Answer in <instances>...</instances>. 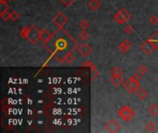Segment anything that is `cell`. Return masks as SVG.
I'll return each mask as SVG.
<instances>
[{
    "mask_svg": "<svg viewBox=\"0 0 158 133\" xmlns=\"http://www.w3.org/2000/svg\"><path fill=\"white\" fill-rule=\"evenodd\" d=\"M0 17L2 18V19H4L5 21H7L8 19H10V13L6 10L3 13L0 14Z\"/></svg>",
    "mask_w": 158,
    "mask_h": 133,
    "instance_id": "4316f807",
    "label": "cell"
},
{
    "mask_svg": "<svg viewBox=\"0 0 158 133\" xmlns=\"http://www.w3.org/2000/svg\"><path fill=\"white\" fill-rule=\"evenodd\" d=\"M148 112L152 117H157L158 116V105L157 104H152L148 107Z\"/></svg>",
    "mask_w": 158,
    "mask_h": 133,
    "instance_id": "2e32d148",
    "label": "cell"
},
{
    "mask_svg": "<svg viewBox=\"0 0 158 133\" xmlns=\"http://www.w3.org/2000/svg\"><path fill=\"white\" fill-rule=\"evenodd\" d=\"M122 74H123V71H122L121 68H119V67H114L110 70L111 76H122Z\"/></svg>",
    "mask_w": 158,
    "mask_h": 133,
    "instance_id": "d6986e66",
    "label": "cell"
},
{
    "mask_svg": "<svg viewBox=\"0 0 158 133\" xmlns=\"http://www.w3.org/2000/svg\"><path fill=\"white\" fill-rule=\"evenodd\" d=\"M90 26H91V23L88 20H86V19H82V20L80 21V27L82 30H87Z\"/></svg>",
    "mask_w": 158,
    "mask_h": 133,
    "instance_id": "7402d4cb",
    "label": "cell"
},
{
    "mask_svg": "<svg viewBox=\"0 0 158 133\" xmlns=\"http://www.w3.org/2000/svg\"><path fill=\"white\" fill-rule=\"evenodd\" d=\"M19 19V14L17 11L13 10V11L10 12V19H11V20L16 21V20H18Z\"/></svg>",
    "mask_w": 158,
    "mask_h": 133,
    "instance_id": "484cf974",
    "label": "cell"
},
{
    "mask_svg": "<svg viewBox=\"0 0 158 133\" xmlns=\"http://www.w3.org/2000/svg\"><path fill=\"white\" fill-rule=\"evenodd\" d=\"M130 78H131V80H133V81H137V82H140V81H141V79H142V77H141V74H139V73L133 74V75H131Z\"/></svg>",
    "mask_w": 158,
    "mask_h": 133,
    "instance_id": "f1b7e54d",
    "label": "cell"
},
{
    "mask_svg": "<svg viewBox=\"0 0 158 133\" xmlns=\"http://www.w3.org/2000/svg\"><path fill=\"white\" fill-rule=\"evenodd\" d=\"M88 6L91 10L95 11V10L99 9V7L101 6V1L100 0H91L88 3Z\"/></svg>",
    "mask_w": 158,
    "mask_h": 133,
    "instance_id": "5bb4252c",
    "label": "cell"
},
{
    "mask_svg": "<svg viewBox=\"0 0 158 133\" xmlns=\"http://www.w3.org/2000/svg\"><path fill=\"white\" fill-rule=\"evenodd\" d=\"M8 7L9 6H8L7 3H0V14L6 11L8 9Z\"/></svg>",
    "mask_w": 158,
    "mask_h": 133,
    "instance_id": "83f0119b",
    "label": "cell"
},
{
    "mask_svg": "<svg viewBox=\"0 0 158 133\" xmlns=\"http://www.w3.org/2000/svg\"><path fill=\"white\" fill-rule=\"evenodd\" d=\"M123 88L131 94H136V92L139 90L140 88V82H137L133 80H131V78H129L128 80L124 81L123 82Z\"/></svg>",
    "mask_w": 158,
    "mask_h": 133,
    "instance_id": "277c9868",
    "label": "cell"
},
{
    "mask_svg": "<svg viewBox=\"0 0 158 133\" xmlns=\"http://www.w3.org/2000/svg\"><path fill=\"white\" fill-rule=\"evenodd\" d=\"M79 43L63 28H58L51 38L44 43V48L60 63L64 62V57L79 47Z\"/></svg>",
    "mask_w": 158,
    "mask_h": 133,
    "instance_id": "6da1fadb",
    "label": "cell"
},
{
    "mask_svg": "<svg viewBox=\"0 0 158 133\" xmlns=\"http://www.w3.org/2000/svg\"><path fill=\"white\" fill-rule=\"evenodd\" d=\"M0 3H7L6 0H0Z\"/></svg>",
    "mask_w": 158,
    "mask_h": 133,
    "instance_id": "1f68e13d",
    "label": "cell"
},
{
    "mask_svg": "<svg viewBox=\"0 0 158 133\" xmlns=\"http://www.w3.org/2000/svg\"><path fill=\"white\" fill-rule=\"evenodd\" d=\"M118 116L125 122H130V121H131L135 118L136 112L130 106L126 105V106H122L119 108V110H118Z\"/></svg>",
    "mask_w": 158,
    "mask_h": 133,
    "instance_id": "7a4b0ae2",
    "label": "cell"
},
{
    "mask_svg": "<svg viewBox=\"0 0 158 133\" xmlns=\"http://www.w3.org/2000/svg\"><path fill=\"white\" fill-rule=\"evenodd\" d=\"M83 66H89V67H91V69H92V74H93V78H92V81H94V80H95L97 77H98V75H99V73H98V71H97V69H96V68L90 62V61H86L84 64H83Z\"/></svg>",
    "mask_w": 158,
    "mask_h": 133,
    "instance_id": "9a60e30c",
    "label": "cell"
},
{
    "mask_svg": "<svg viewBox=\"0 0 158 133\" xmlns=\"http://www.w3.org/2000/svg\"><path fill=\"white\" fill-rule=\"evenodd\" d=\"M38 40H40V31L38 30L35 24H32L31 26V30L29 31L27 41L31 44H37Z\"/></svg>",
    "mask_w": 158,
    "mask_h": 133,
    "instance_id": "5b68a950",
    "label": "cell"
},
{
    "mask_svg": "<svg viewBox=\"0 0 158 133\" xmlns=\"http://www.w3.org/2000/svg\"><path fill=\"white\" fill-rule=\"evenodd\" d=\"M105 128H106V130L108 132L116 133L118 132V131H120L121 125H120V123H118L116 119L111 118V119H109V120L106 122Z\"/></svg>",
    "mask_w": 158,
    "mask_h": 133,
    "instance_id": "52a82bcc",
    "label": "cell"
},
{
    "mask_svg": "<svg viewBox=\"0 0 158 133\" xmlns=\"http://www.w3.org/2000/svg\"><path fill=\"white\" fill-rule=\"evenodd\" d=\"M61 1L66 6H70L75 2V0H61Z\"/></svg>",
    "mask_w": 158,
    "mask_h": 133,
    "instance_id": "4dcf8cb0",
    "label": "cell"
},
{
    "mask_svg": "<svg viewBox=\"0 0 158 133\" xmlns=\"http://www.w3.org/2000/svg\"><path fill=\"white\" fill-rule=\"evenodd\" d=\"M123 31H124V32L126 33V34H129V35H131V34H132L133 33V27L131 25V24H127L125 27H124V29H123Z\"/></svg>",
    "mask_w": 158,
    "mask_h": 133,
    "instance_id": "cb8c5ba5",
    "label": "cell"
},
{
    "mask_svg": "<svg viewBox=\"0 0 158 133\" xmlns=\"http://www.w3.org/2000/svg\"><path fill=\"white\" fill-rule=\"evenodd\" d=\"M156 129V125L155 122H153V121H149V122H147L146 125H145V131H146L152 132V131H154Z\"/></svg>",
    "mask_w": 158,
    "mask_h": 133,
    "instance_id": "44dd1931",
    "label": "cell"
},
{
    "mask_svg": "<svg viewBox=\"0 0 158 133\" xmlns=\"http://www.w3.org/2000/svg\"><path fill=\"white\" fill-rule=\"evenodd\" d=\"M140 48H141V50H142L145 55H151V54L153 53V51L156 49L155 46H154V44H153V43L149 40V38H148L144 43H143V44H141Z\"/></svg>",
    "mask_w": 158,
    "mask_h": 133,
    "instance_id": "9c48e42d",
    "label": "cell"
},
{
    "mask_svg": "<svg viewBox=\"0 0 158 133\" xmlns=\"http://www.w3.org/2000/svg\"><path fill=\"white\" fill-rule=\"evenodd\" d=\"M149 40L153 43L155 48L158 50V31H156L149 37Z\"/></svg>",
    "mask_w": 158,
    "mask_h": 133,
    "instance_id": "e0dca14e",
    "label": "cell"
},
{
    "mask_svg": "<svg viewBox=\"0 0 158 133\" xmlns=\"http://www.w3.org/2000/svg\"><path fill=\"white\" fill-rule=\"evenodd\" d=\"M130 19H131V14H130V12H129L126 8H124V7L120 8V9L115 14V16H114L115 21L118 22V23H119V24H124V23H126L128 20H130Z\"/></svg>",
    "mask_w": 158,
    "mask_h": 133,
    "instance_id": "3957f363",
    "label": "cell"
},
{
    "mask_svg": "<svg viewBox=\"0 0 158 133\" xmlns=\"http://www.w3.org/2000/svg\"><path fill=\"white\" fill-rule=\"evenodd\" d=\"M110 81L117 87L120 86L121 84H123L124 82V79L122 76H111L110 78Z\"/></svg>",
    "mask_w": 158,
    "mask_h": 133,
    "instance_id": "4fadbf2b",
    "label": "cell"
},
{
    "mask_svg": "<svg viewBox=\"0 0 158 133\" xmlns=\"http://www.w3.org/2000/svg\"><path fill=\"white\" fill-rule=\"evenodd\" d=\"M75 59H76V57L73 56V54L72 53H69L65 57H64V62L66 63V64H72L74 61H75Z\"/></svg>",
    "mask_w": 158,
    "mask_h": 133,
    "instance_id": "ffe728a7",
    "label": "cell"
},
{
    "mask_svg": "<svg viewBox=\"0 0 158 133\" xmlns=\"http://www.w3.org/2000/svg\"><path fill=\"white\" fill-rule=\"evenodd\" d=\"M148 72V68L145 66V65H141L139 68H138V73L141 74V75H144Z\"/></svg>",
    "mask_w": 158,
    "mask_h": 133,
    "instance_id": "d4e9b609",
    "label": "cell"
},
{
    "mask_svg": "<svg viewBox=\"0 0 158 133\" xmlns=\"http://www.w3.org/2000/svg\"><path fill=\"white\" fill-rule=\"evenodd\" d=\"M30 30H31V27H29V26H24V27H22L21 30L19 31V35H20V37L23 38V39H25V40H27V37H28V34H29Z\"/></svg>",
    "mask_w": 158,
    "mask_h": 133,
    "instance_id": "ac0fdd59",
    "label": "cell"
},
{
    "mask_svg": "<svg viewBox=\"0 0 158 133\" xmlns=\"http://www.w3.org/2000/svg\"><path fill=\"white\" fill-rule=\"evenodd\" d=\"M6 1H7V2H8V1H12V0H6Z\"/></svg>",
    "mask_w": 158,
    "mask_h": 133,
    "instance_id": "d6a6232c",
    "label": "cell"
},
{
    "mask_svg": "<svg viewBox=\"0 0 158 133\" xmlns=\"http://www.w3.org/2000/svg\"><path fill=\"white\" fill-rule=\"evenodd\" d=\"M131 47V41L130 40H128V39H125V40H123L122 42H121V44L118 45V52L121 54V55H125L129 50H130V48Z\"/></svg>",
    "mask_w": 158,
    "mask_h": 133,
    "instance_id": "30bf717a",
    "label": "cell"
},
{
    "mask_svg": "<svg viewBox=\"0 0 158 133\" xmlns=\"http://www.w3.org/2000/svg\"><path fill=\"white\" fill-rule=\"evenodd\" d=\"M136 95H137V97L139 98V100L143 101V100H145V99L148 97L149 93H148L144 88H139V90L136 92Z\"/></svg>",
    "mask_w": 158,
    "mask_h": 133,
    "instance_id": "7c38bea8",
    "label": "cell"
},
{
    "mask_svg": "<svg viewBox=\"0 0 158 133\" xmlns=\"http://www.w3.org/2000/svg\"><path fill=\"white\" fill-rule=\"evenodd\" d=\"M150 22L153 24V25H156V24H158V17L156 16V15H153L151 18H150Z\"/></svg>",
    "mask_w": 158,
    "mask_h": 133,
    "instance_id": "f546056e",
    "label": "cell"
},
{
    "mask_svg": "<svg viewBox=\"0 0 158 133\" xmlns=\"http://www.w3.org/2000/svg\"><path fill=\"white\" fill-rule=\"evenodd\" d=\"M78 51H79L80 55H81L82 57H87V56H89L92 54V52H93V48H92V46H91L89 44L84 43V44H80V45H79V47H78Z\"/></svg>",
    "mask_w": 158,
    "mask_h": 133,
    "instance_id": "ba28073f",
    "label": "cell"
},
{
    "mask_svg": "<svg viewBox=\"0 0 158 133\" xmlns=\"http://www.w3.org/2000/svg\"><path fill=\"white\" fill-rule=\"evenodd\" d=\"M79 36H80V38H81V40H83V41H87V40L90 38V34L86 31V30H82V31L80 32Z\"/></svg>",
    "mask_w": 158,
    "mask_h": 133,
    "instance_id": "603a6c76",
    "label": "cell"
},
{
    "mask_svg": "<svg viewBox=\"0 0 158 133\" xmlns=\"http://www.w3.org/2000/svg\"><path fill=\"white\" fill-rule=\"evenodd\" d=\"M52 34L46 30V29H43L40 31V40L43 42V43H45L47 42L50 38H51Z\"/></svg>",
    "mask_w": 158,
    "mask_h": 133,
    "instance_id": "8fae6325",
    "label": "cell"
},
{
    "mask_svg": "<svg viewBox=\"0 0 158 133\" xmlns=\"http://www.w3.org/2000/svg\"><path fill=\"white\" fill-rule=\"evenodd\" d=\"M68 20H69L68 17L63 12L56 13L52 19V21L57 26V28H63L64 25L68 22Z\"/></svg>",
    "mask_w": 158,
    "mask_h": 133,
    "instance_id": "8992f818",
    "label": "cell"
}]
</instances>
